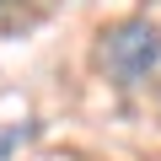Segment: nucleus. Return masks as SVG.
<instances>
[{
  "label": "nucleus",
  "instance_id": "nucleus-1",
  "mask_svg": "<svg viewBox=\"0 0 161 161\" xmlns=\"http://www.w3.org/2000/svg\"><path fill=\"white\" fill-rule=\"evenodd\" d=\"M102 70L108 80H118V86H140V80H150V70L161 64V27L145 22V16H129L118 27L102 32Z\"/></svg>",
  "mask_w": 161,
  "mask_h": 161
},
{
  "label": "nucleus",
  "instance_id": "nucleus-2",
  "mask_svg": "<svg viewBox=\"0 0 161 161\" xmlns=\"http://www.w3.org/2000/svg\"><path fill=\"white\" fill-rule=\"evenodd\" d=\"M32 134H38V124H32V118H27V124H11V129H0V161H11V150H16V145H27Z\"/></svg>",
  "mask_w": 161,
  "mask_h": 161
},
{
  "label": "nucleus",
  "instance_id": "nucleus-3",
  "mask_svg": "<svg viewBox=\"0 0 161 161\" xmlns=\"http://www.w3.org/2000/svg\"><path fill=\"white\" fill-rule=\"evenodd\" d=\"M6 6H11V0H0V11H6Z\"/></svg>",
  "mask_w": 161,
  "mask_h": 161
}]
</instances>
